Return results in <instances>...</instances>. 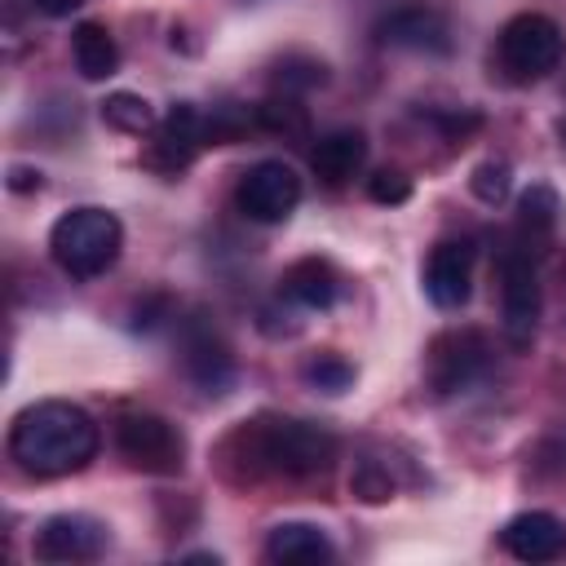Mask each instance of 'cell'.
<instances>
[{
  "label": "cell",
  "mask_w": 566,
  "mask_h": 566,
  "mask_svg": "<svg viewBox=\"0 0 566 566\" xmlns=\"http://www.w3.org/2000/svg\"><path fill=\"white\" fill-rule=\"evenodd\" d=\"M340 442L332 429L296 416H256L234 424L221 447L217 464L230 482H256V478H310L327 473Z\"/></svg>",
  "instance_id": "1"
},
{
  "label": "cell",
  "mask_w": 566,
  "mask_h": 566,
  "mask_svg": "<svg viewBox=\"0 0 566 566\" xmlns=\"http://www.w3.org/2000/svg\"><path fill=\"white\" fill-rule=\"evenodd\" d=\"M102 447L97 420L66 398H40L22 407L9 424V455L18 469L35 478H66L80 473Z\"/></svg>",
  "instance_id": "2"
},
{
  "label": "cell",
  "mask_w": 566,
  "mask_h": 566,
  "mask_svg": "<svg viewBox=\"0 0 566 566\" xmlns=\"http://www.w3.org/2000/svg\"><path fill=\"white\" fill-rule=\"evenodd\" d=\"M124 252V226L115 212L97 208V203H80L71 212H62L49 230V256L57 261L62 274L71 279H97L106 274Z\"/></svg>",
  "instance_id": "3"
},
{
  "label": "cell",
  "mask_w": 566,
  "mask_h": 566,
  "mask_svg": "<svg viewBox=\"0 0 566 566\" xmlns=\"http://www.w3.org/2000/svg\"><path fill=\"white\" fill-rule=\"evenodd\" d=\"M566 35L548 13H513L495 35V62L513 84H535L562 66Z\"/></svg>",
  "instance_id": "4"
},
{
  "label": "cell",
  "mask_w": 566,
  "mask_h": 566,
  "mask_svg": "<svg viewBox=\"0 0 566 566\" xmlns=\"http://www.w3.org/2000/svg\"><path fill=\"white\" fill-rule=\"evenodd\" d=\"M115 451L142 469V473H159V478H172L181 473L186 464V433L168 420V416H155V411H124L115 416Z\"/></svg>",
  "instance_id": "5"
},
{
  "label": "cell",
  "mask_w": 566,
  "mask_h": 566,
  "mask_svg": "<svg viewBox=\"0 0 566 566\" xmlns=\"http://www.w3.org/2000/svg\"><path fill=\"white\" fill-rule=\"evenodd\" d=\"M486 367H491V345L473 327H451V332H438L429 340L424 376H429V389L438 398H455V394L473 389L486 376Z\"/></svg>",
  "instance_id": "6"
},
{
  "label": "cell",
  "mask_w": 566,
  "mask_h": 566,
  "mask_svg": "<svg viewBox=\"0 0 566 566\" xmlns=\"http://www.w3.org/2000/svg\"><path fill=\"white\" fill-rule=\"evenodd\" d=\"M544 314V292H539V274L526 248H509L500 256V323H504V340L513 349H526L535 340Z\"/></svg>",
  "instance_id": "7"
},
{
  "label": "cell",
  "mask_w": 566,
  "mask_h": 566,
  "mask_svg": "<svg viewBox=\"0 0 566 566\" xmlns=\"http://www.w3.org/2000/svg\"><path fill=\"white\" fill-rule=\"evenodd\" d=\"M234 203H239V212H243L248 221H256V226H279V221H287V217L296 212V203H301V177H296V168L283 164V159H256V164L239 177Z\"/></svg>",
  "instance_id": "8"
},
{
  "label": "cell",
  "mask_w": 566,
  "mask_h": 566,
  "mask_svg": "<svg viewBox=\"0 0 566 566\" xmlns=\"http://www.w3.org/2000/svg\"><path fill=\"white\" fill-rule=\"evenodd\" d=\"M106 522H97L93 513H53L31 535V553L40 562H93L106 553Z\"/></svg>",
  "instance_id": "9"
},
{
  "label": "cell",
  "mask_w": 566,
  "mask_h": 566,
  "mask_svg": "<svg viewBox=\"0 0 566 566\" xmlns=\"http://www.w3.org/2000/svg\"><path fill=\"white\" fill-rule=\"evenodd\" d=\"M420 283H424V296L438 310H460L469 301V292H473V243L469 239L433 243Z\"/></svg>",
  "instance_id": "10"
},
{
  "label": "cell",
  "mask_w": 566,
  "mask_h": 566,
  "mask_svg": "<svg viewBox=\"0 0 566 566\" xmlns=\"http://www.w3.org/2000/svg\"><path fill=\"white\" fill-rule=\"evenodd\" d=\"M500 544H504L509 557L531 562V566L535 562H557V557H566V522L548 509H526V513L504 522Z\"/></svg>",
  "instance_id": "11"
},
{
  "label": "cell",
  "mask_w": 566,
  "mask_h": 566,
  "mask_svg": "<svg viewBox=\"0 0 566 566\" xmlns=\"http://www.w3.org/2000/svg\"><path fill=\"white\" fill-rule=\"evenodd\" d=\"M208 142V124L190 102H177L159 124H155V142H150V164L159 172H181L199 146Z\"/></svg>",
  "instance_id": "12"
},
{
  "label": "cell",
  "mask_w": 566,
  "mask_h": 566,
  "mask_svg": "<svg viewBox=\"0 0 566 566\" xmlns=\"http://www.w3.org/2000/svg\"><path fill=\"white\" fill-rule=\"evenodd\" d=\"M181 363H186V376H190L203 394H226L230 380H234L230 345H226L208 323H190V327H186V336H181Z\"/></svg>",
  "instance_id": "13"
},
{
  "label": "cell",
  "mask_w": 566,
  "mask_h": 566,
  "mask_svg": "<svg viewBox=\"0 0 566 566\" xmlns=\"http://www.w3.org/2000/svg\"><path fill=\"white\" fill-rule=\"evenodd\" d=\"M376 40L389 44V49H416V53H447V49H451V35H447L442 13L420 9V4L394 9V13L376 27Z\"/></svg>",
  "instance_id": "14"
},
{
  "label": "cell",
  "mask_w": 566,
  "mask_h": 566,
  "mask_svg": "<svg viewBox=\"0 0 566 566\" xmlns=\"http://www.w3.org/2000/svg\"><path fill=\"white\" fill-rule=\"evenodd\" d=\"M367 164V137L358 128H332L310 146V168L323 186H349Z\"/></svg>",
  "instance_id": "15"
},
{
  "label": "cell",
  "mask_w": 566,
  "mask_h": 566,
  "mask_svg": "<svg viewBox=\"0 0 566 566\" xmlns=\"http://www.w3.org/2000/svg\"><path fill=\"white\" fill-rule=\"evenodd\" d=\"M279 292L301 310H332L340 296V274L327 256H301L283 270Z\"/></svg>",
  "instance_id": "16"
},
{
  "label": "cell",
  "mask_w": 566,
  "mask_h": 566,
  "mask_svg": "<svg viewBox=\"0 0 566 566\" xmlns=\"http://www.w3.org/2000/svg\"><path fill=\"white\" fill-rule=\"evenodd\" d=\"M265 557L279 566H318V562H332L336 548H332V535L314 522H279L265 535Z\"/></svg>",
  "instance_id": "17"
},
{
  "label": "cell",
  "mask_w": 566,
  "mask_h": 566,
  "mask_svg": "<svg viewBox=\"0 0 566 566\" xmlns=\"http://www.w3.org/2000/svg\"><path fill=\"white\" fill-rule=\"evenodd\" d=\"M71 57H75V71L84 80H111L119 71V49H115V35L106 31V22H80L71 31Z\"/></svg>",
  "instance_id": "18"
},
{
  "label": "cell",
  "mask_w": 566,
  "mask_h": 566,
  "mask_svg": "<svg viewBox=\"0 0 566 566\" xmlns=\"http://www.w3.org/2000/svg\"><path fill=\"white\" fill-rule=\"evenodd\" d=\"M102 119H106L115 133H133V137L155 133V124H159L155 106H150L142 93H128V88L106 93V102H102Z\"/></svg>",
  "instance_id": "19"
},
{
  "label": "cell",
  "mask_w": 566,
  "mask_h": 566,
  "mask_svg": "<svg viewBox=\"0 0 566 566\" xmlns=\"http://www.w3.org/2000/svg\"><path fill=\"white\" fill-rule=\"evenodd\" d=\"M256 128L283 133V137H305V133H310V111H305L301 97H292V93H270V97L256 106Z\"/></svg>",
  "instance_id": "20"
},
{
  "label": "cell",
  "mask_w": 566,
  "mask_h": 566,
  "mask_svg": "<svg viewBox=\"0 0 566 566\" xmlns=\"http://www.w3.org/2000/svg\"><path fill=\"white\" fill-rule=\"evenodd\" d=\"M557 212H562L557 190H553V186H544V181H539V186H531V190L517 199V226H522V234H531V243L553 234Z\"/></svg>",
  "instance_id": "21"
},
{
  "label": "cell",
  "mask_w": 566,
  "mask_h": 566,
  "mask_svg": "<svg viewBox=\"0 0 566 566\" xmlns=\"http://www.w3.org/2000/svg\"><path fill=\"white\" fill-rule=\"evenodd\" d=\"M318 84H327V66L318 57H310V53H287L274 66V93H292L296 97V93H310Z\"/></svg>",
  "instance_id": "22"
},
{
  "label": "cell",
  "mask_w": 566,
  "mask_h": 566,
  "mask_svg": "<svg viewBox=\"0 0 566 566\" xmlns=\"http://www.w3.org/2000/svg\"><path fill=\"white\" fill-rule=\"evenodd\" d=\"M349 491H354L363 504H385V500H394V473H389V464H385V460H376V455L354 460Z\"/></svg>",
  "instance_id": "23"
},
{
  "label": "cell",
  "mask_w": 566,
  "mask_h": 566,
  "mask_svg": "<svg viewBox=\"0 0 566 566\" xmlns=\"http://www.w3.org/2000/svg\"><path fill=\"white\" fill-rule=\"evenodd\" d=\"M301 380L310 385V389H323V394H345L349 385H354V367L340 358V354H314L305 367H301Z\"/></svg>",
  "instance_id": "24"
},
{
  "label": "cell",
  "mask_w": 566,
  "mask_h": 566,
  "mask_svg": "<svg viewBox=\"0 0 566 566\" xmlns=\"http://www.w3.org/2000/svg\"><path fill=\"white\" fill-rule=\"evenodd\" d=\"M469 190H473V199H482L486 208L504 203L509 190H513V168H509V159H482V164L473 168V177H469Z\"/></svg>",
  "instance_id": "25"
},
{
  "label": "cell",
  "mask_w": 566,
  "mask_h": 566,
  "mask_svg": "<svg viewBox=\"0 0 566 566\" xmlns=\"http://www.w3.org/2000/svg\"><path fill=\"white\" fill-rule=\"evenodd\" d=\"M367 199H371V203H389V208H398V203L411 199V177L398 172V168H380V172L367 177Z\"/></svg>",
  "instance_id": "26"
},
{
  "label": "cell",
  "mask_w": 566,
  "mask_h": 566,
  "mask_svg": "<svg viewBox=\"0 0 566 566\" xmlns=\"http://www.w3.org/2000/svg\"><path fill=\"white\" fill-rule=\"evenodd\" d=\"M84 0H31V9H40L44 18H66V13H75Z\"/></svg>",
  "instance_id": "27"
},
{
  "label": "cell",
  "mask_w": 566,
  "mask_h": 566,
  "mask_svg": "<svg viewBox=\"0 0 566 566\" xmlns=\"http://www.w3.org/2000/svg\"><path fill=\"white\" fill-rule=\"evenodd\" d=\"M9 190H40V172L35 168H9Z\"/></svg>",
  "instance_id": "28"
},
{
  "label": "cell",
  "mask_w": 566,
  "mask_h": 566,
  "mask_svg": "<svg viewBox=\"0 0 566 566\" xmlns=\"http://www.w3.org/2000/svg\"><path fill=\"white\" fill-rule=\"evenodd\" d=\"M557 137H562V146H566V115L557 119Z\"/></svg>",
  "instance_id": "29"
}]
</instances>
